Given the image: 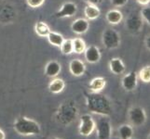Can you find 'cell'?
<instances>
[{"label": "cell", "mask_w": 150, "mask_h": 139, "mask_svg": "<svg viewBox=\"0 0 150 139\" xmlns=\"http://www.w3.org/2000/svg\"><path fill=\"white\" fill-rule=\"evenodd\" d=\"M87 109L90 112L101 116L108 117L112 113V106L107 96L101 93H85Z\"/></svg>", "instance_id": "cell-1"}, {"label": "cell", "mask_w": 150, "mask_h": 139, "mask_svg": "<svg viewBox=\"0 0 150 139\" xmlns=\"http://www.w3.org/2000/svg\"><path fill=\"white\" fill-rule=\"evenodd\" d=\"M13 129L18 135L23 136H37L41 133L39 123L30 118L21 116L13 123Z\"/></svg>", "instance_id": "cell-2"}, {"label": "cell", "mask_w": 150, "mask_h": 139, "mask_svg": "<svg viewBox=\"0 0 150 139\" xmlns=\"http://www.w3.org/2000/svg\"><path fill=\"white\" fill-rule=\"evenodd\" d=\"M77 108L73 100H65L59 106L55 113V118L63 125H69L77 117Z\"/></svg>", "instance_id": "cell-3"}, {"label": "cell", "mask_w": 150, "mask_h": 139, "mask_svg": "<svg viewBox=\"0 0 150 139\" xmlns=\"http://www.w3.org/2000/svg\"><path fill=\"white\" fill-rule=\"evenodd\" d=\"M102 43L106 49H116L120 47L121 44V37L116 29L108 27L103 30L102 34Z\"/></svg>", "instance_id": "cell-4"}, {"label": "cell", "mask_w": 150, "mask_h": 139, "mask_svg": "<svg viewBox=\"0 0 150 139\" xmlns=\"http://www.w3.org/2000/svg\"><path fill=\"white\" fill-rule=\"evenodd\" d=\"M144 26V20L140 13H131L125 19V28L132 34H138L141 33Z\"/></svg>", "instance_id": "cell-5"}, {"label": "cell", "mask_w": 150, "mask_h": 139, "mask_svg": "<svg viewBox=\"0 0 150 139\" xmlns=\"http://www.w3.org/2000/svg\"><path fill=\"white\" fill-rule=\"evenodd\" d=\"M96 122L90 114H83L80 117L79 133L82 136H90L95 131Z\"/></svg>", "instance_id": "cell-6"}, {"label": "cell", "mask_w": 150, "mask_h": 139, "mask_svg": "<svg viewBox=\"0 0 150 139\" xmlns=\"http://www.w3.org/2000/svg\"><path fill=\"white\" fill-rule=\"evenodd\" d=\"M129 119L133 126L140 127L146 122V110L140 106H134L129 110Z\"/></svg>", "instance_id": "cell-7"}, {"label": "cell", "mask_w": 150, "mask_h": 139, "mask_svg": "<svg viewBox=\"0 0 150 139\" xmlns=\"http://www.w3.org/2000/svg\"><path fill=\"white\" fill-rule=\"evenodd\" d=\"M96 133L98 139H110L112 136V126L107 119H100L98 121L96 127Z\"/></svg>", "instance_id": "cell-8"}, {"label": "cell", "mask_w": 150, "mask_h": 139, "mask_svg": "<svg viewBox=\"0 0 150 139\" xmlns=\"http://www.w3.org/2000/svg\"><path fill=\"white\" fill-rule=\"evenodd\" d=\"M138 73L135 71H131L126 73L121 80V85L123 89L127 92H132L136 89L138 85Z\"/></svg>", "instance_id": "cell-9"}, {"label": "cell", "mask_w": 150, "mask_h": 139, "mask_svg": "<svg viewBox=\"0 0 150 139\" xmlns=\"http://www.w3.org/2000/svg\"><path fill=\"white\" fill-rule=\"evenodd\" d=\"M77 12V6L74 2H65L62 5L60 9L55 13V17L58 19L71 18Z\"/></svg>", "instance_id": "cell-10"}, {"label": "cell", "mask_w": 150, "mask_h": 139, "mask_svg": "<svg viewBox=\"0 0 150 139\" xmlns=\"http://www.w3.org/2000/svg\"><path fill=\"white\" fill-rule=\"evenodd\" d=\"M84 57L85 59L91 64H95L97 62H99L102 58L100 48L96 45L87 46L86 50L84 51Z\"/></svg>", "instance_id": "cell-11"}, {"label": "cell", "mask_w": 150, "mask_h": 139, "mask_svg": "<svg viewBox=\"0 0 150 139\" xmlns=\"http://www.w3.org/2000/svg\"><path fill=\"white\" fill-rule=\"evenodd\" d=\"M89 28H90V20H88L86 18L76 19L71 24L72 32L79 35L86 34Z\"/></svg>", "instance_id": "cell-12"}, {"label": "cell", "mask_w": 150, "mask_h": 139, "mask_svg": "<svg viewBox=\"0 0 150 139\" xmlns=\"http://www.w3.org/2000/svg\"><path fill=\"white\" fill-rule=\"evenodd\" d=\"M69 71L71 74L76 77L82 76L86 71V65L84 61H82L79 59H72L69 63Z\"/></svg>", "instance_id": "cell-13"}, {"label": "cell", "mask_w": 150, "mask_h": 139, "mask_svg": "<svg viewBox=\"0 0 150 139\" xmlns=\"http://www.w3.org/2000/svg\"><path fill=\"white\" fill-rule=\"evenodd\" d=\"M61 71L62 66L60 62H58L57 60H50L45 66L44 73L46 76L50 77V78H55V77L60 74Z\"/></svg>", "instance_id": "cell-14"}, {"label": "cell", "mask_w": 150, "mask_h": 139, "mask_svg": "<svg viewBox=\"0 0 150 139\" xmlns=\"http://www.w3.org/2000/svg\"><path fill=\"white\" fill-rule=\"evenodd\" d=\"M108 66H109L110 71L115 75H120L125 73L126 66L120 58H112L109 60Z\"/></svg>", "instance_id": "cell-15"}, {"label": "cell", "mask_w": 150, "mask_h": 139, "mask_svg": "<svg viewBox=\"0 0 150 139\" xmlns=\"http://www.w3.org/2000/svg\"><path fill=\"white\" fill-rule=\"evenodd\" d=\"M105 20L110 25H117L123 20V14L120 9H110L105 14Z\"/></svg>", "instance_id": "cell-16"}, {"label": "cell", "mask_w": 150, "mask_h": 139, "mask_svg": "<svg viewBox=\"0 0 150 139\" xmlns=\"http://www.w3.org/2000/svg\"><path fill=\"white\" fill-rule=\"evenodd\" d=\"M106 86V80L103 77H95L92 79L89 84V88L91 92L93 93H101Z\"/></svg>", "instance_id": "cell-17"}, {"label": "cell", "mask_w": 150, "mask_h": 139, "mask_svg": "<svg viewBox=\"0 0 150 139\" xmlns=\"http://www.w3.org/2000/svg\"><path fill=\"white\" fill-rule=\"evenodd\" d=\"M84 15L88 20H94L98 19L101 15V10L99 8V6L87 4V6L84 8Z\"/></svg>", "instance_id": "cell-18"}, {"label": "cell", "mask_w": 150, "mask_h": 139, "mask_svg": "<svg viewBox=\"0 0 150 139\" xmlns=\"http://www.w3.org/2000/svg\"><path fill=\"white\" fill-rule=\"evenodd\" d=\"M65 87V83L61 78H53L49 84V91L52 94H60L64 91Z\"/></svg>", "instance_id": "cell-19"}, {"label": "cell", "mask_w": 150, "mask_h": 139, "mask_svg": "<svg viewBox=\"0 0 150 139\" xmlns=\"http://www.w3.org/2000/svg\"><path fill=\"white\" fill-rule=\"evenodd\" d=\"M35 33L39 37H47L49 34L51 32L49 25L45 22H38L35 24Z\"/></svg>", "instance_id": "cell-20"}, {"label": "cell", "mask_w": 150, "mask_h": 139, "mask_svg": "<svg viewBox=\"0 0 150 139\" xmlns=\"http://www.w3.org/2000/svg\"><path fill=\"white\" fill-rule=\"evenodd\" d=\"M118 136L120 139H132L133 128L131 124H122L118 128Z\"/></svg>", "instance_id": "cell-21"}, {"label": "cell", "mask_w": 150, "mask_h": 139, "mask_svg": "<svg viewBox=\"0 0 150 139\" xmlns=\"http://www.w3.org/2000/svg\"><path fill=\"white\" fill-rule=\"evenodd\" d=\"M47 38L50 45L57 46V47H60L61 45L63 44V42L64 41V37L63 35L56 32H50L47 36Z\"/></svg>", "instance_id": "cell-22"}, {"label": "cell", "mask_w": 150, "mask_h": 139, "mask_svg": "<svg viewBox=\"0 0 150 139\" xmlns=\"http://www.w3.org/2000/svg\"><path fill=\"white\" fill-rule=\"evenodd\" d=\"M72 42H73V50H74V53L76 54H82L84 53V51L87 48V45L85 41L79 38V37H76L72 39Z\"/></svg>", "instance_id": "cell-23"}, {"label": "cell", "mask_w": 150, "mask_h": 139, "mask_svg": "<svg viewBox=\"0 0 150 139\" xmlns=\"http://www.w3.org/2000/svg\"><path fill=\"white\" fill-rule=\"evenodd\" d=\"M60 50L64 55L73 54L74 50H73V42H72V39H64L63 44L60 46Z\"/></svg>", "instance_id": "cell-24"}, {"label": "cell", "mask_w": 150, "mask_h": 139, "mask_svg": "<svg viewBox=\"0 0 150 139\" xmlns=\"http://www.w3.org/2000/svg\"><path fill=\"white\" fill-rule=\"evenodd\" d=\"M138 78L140 79L143 83H150V65H146L143 67L138 73Z\"/></svg>", "instance_id": "cell-25"}, {"label": "cell", "mask_w": 150, "mask_h": 139, "mask_svg": "<svg viewBox=\"0 0 150 139\" xmlns=\"http://www.w3.org/2000/svg\"><path fill=\"white\" fill-rule=\"evenodd\" d=\"M140 15L143 19V20L144 22H146L148 26H150V6H146L144 7L141 10H140Z\"/></svg>", "instance_id": "cell-26"}, {"label": "cell", "mask_w": 150, "mask_h": 139, "mask_svg": "<svg viewBox=\"0 0 150 139\" xmlns=\"http://www.w3.org/2000/svg\"><path fill=\"white\" fill-rule=\"evenodd\" d=\"M26 3L30 8H38L45 3V0H26Z\"/></svg>", "instance_id": "cell-27"}, {"label": "cell", "mask_w": 150, "mask_h": 139, "mask_svg": "<svg viewBox=\"0 0 150 139\" xmlns=\"http://www.w3.org/2000/svg\"><path fill=\"white\" fill-rule=\"evenodd\" d=\"M129 0H110V3L115 8H123L128 4Z\"/></svg>", "instance_id": "cell-28"}, {"label": "cell", "mask_w": 150, "mask_h": 139, "mask_svg": "<svg viewBox=\"0 0 150 139\" xmlns=\"http://www.w3.org/2000/svg\"><path fill=\"white\" fill-rule=\"evenodd\" d=\"M87 4H91V5H95V6H99L103 3V0H84Z\"/></svg>", "instance_id": "cell-29"}, {"label": "cell", "mask_w": 150, "mask_h": 139, "mask_svg": "<svg viewBox=\"0 0 150 139\" xmlns=\"http://www.w3.org/2000/svg\"><path fill=\"white\" fill-rule=\"evenodd\" d=\"M144 45H146V48L150 51V34H148L144 39Z\"/></svg>", "instance_id": "cell-30"}, {"label": "cell", "mask_w": 150, "mask_h": 139, "mask_svg": "<svg viewBox=\"0 0 150 139\" xmlns=\"http://www.w3.org/2000/svg\"><path fill=\"white\" fill-rule=\"evenodd\" d=\"M136 2L139 5H141V6L146 7V6H148V5L150 4V0H136Z\"/></svg>", "instance_id": "cell-31"}, {"label": "cell", "mask_w": 150, "mask_h": 139, "mask_svg": "<svg viewBox=\"0 0 150 139\" xmlns=\"http://www.w3.org/2000/svg\"><path fill=\"white\" fill-rule=\"evenodd\" d=\"M6 138V135H5L4 131L0 128V139H5Z\"/></svg>", "instance_id": "cell-32"}, {"label": "cell", "mask_w": 150, "mask_h": 139, "mask_svg": "<svg viewBox=\"0 0 150 139\" xmlns=\"http://www.w3.org/2000/svg\"><path fill=\"white\" fill-rule=\"evenodd\" d=\"M147 139H150V133H149V136H148V137H147Z\"/></svg>", "instance_id": "cell-33"}, {"label": "cell", "mask_w": 150, "mask_h": 139, "mask_svg": "<svg viewBox=\"0 0 150 139\" xmlns=\"http://www.w3.org/2000/svg\"><path fill=\"white\" fill-rule=\"evenodd\" d=\"M52 139H60V138H57V137H54V138H52Z\"/></svg>", "instance_id": "cell-34"}]
</instances>
